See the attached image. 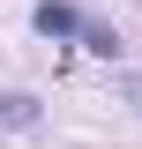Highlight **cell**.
Returning <instances> with one entry per match:
<instances>
[{"label": "cell", "mask_w": 142, "mask_h": 149, "mask_svg": "<svg viewBox=\"0 0 142 149\" xmlns=\"http://www.w3.org/2000/svg\"><path fill=\"white\" fill-rule=\"evenodd\" d=\"M30 30H37V37H75L82 15H75L67 0H37V8H30Z\"/></svg>", "instance_id": "6da1fadb"}, {"label": "cell", "mask_w": 142, "mask_h": 149, "mask_svg": "<svg viewBox=\"0 0 142 149\" xmlns=\"http://www.w3.org/2000/svg\"><path fill=\"white\" fill-rule=\"evenodd\" d=\"M0 127H37V97L8 90V97H0Z\"/></svg>", "instance_id": "7a4b0ae2"}, {"label": "cell", "mask_w": 142, "mask_h": 149, "mask_svg": "<svg viewBox=\"0 0 142 149\" xmlns=\"http://www.w3.org/2000/svg\"><path fill=\"white\" fill-rule=\"evenodd\" d=\"M75 37H82L90 52H105V60H112V52H120V37H112V30H105V22H82V30H75Z\"/></svg>", "instance_id": "3957f363"}]
</instances>
